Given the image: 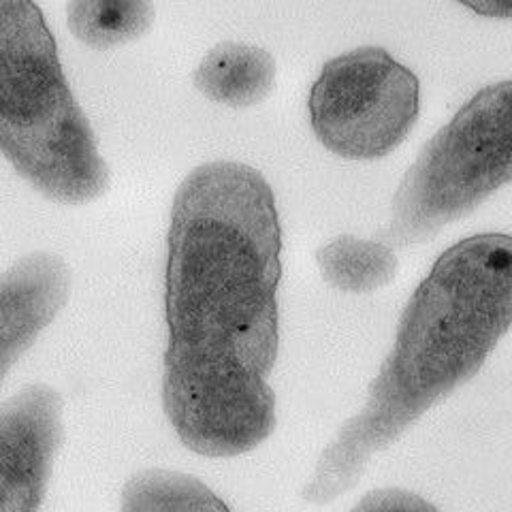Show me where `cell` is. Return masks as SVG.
<instances>
[{"mask_svg": "<svg viewBox=\"0 0 512 512\" xmlns=\"http://www.w3.org/2000/svg\"><path fill=\"white\" fill-rule=\"evenodd\" d=\"M280 252L261 171L216 160L188 173L169 227L163 406L192 453L237 457L274 434Z\"/></svg>", "mask_w": 512, "mask_h": 512, "instance_id": "obj_1", "label": "cell"}, {"mask_svg": "<svg viewBox=\"0 0 512 512\" xmlns=\"http://www.w3.org/2000/svg\"><path fill=\"white\" fill-rule=\"evenodd\" d=\"M316 263L323 278L344 293H374L395 278L399 267L389 244L352 235L318 248Z\"/></svg>", "mask_w": 512, "mask_h": 512, "instance_id": "obj_9", "label": "cell"}, {"mask_svg": "<svg viewBox=\"0 0 512 512\" xmlns=\"http://www.w3.org/2000/svg\"><path fill=\"white\" fill-rule=\"evenodd\" d=\"M463 7L493 20H512V0H457Z\"/></svg>", "mask_w": 512, "mask_h": 512, "instance_id": "obj_13", "label": "cell"}, {"mask_svg": "<svg viewBox=\"0 0 512 512\" xmlns=\"http://www.w3.org/2000/svg\"><path fill=\"white\" fill-rule=\"evenodd\" d=\"M274 84V56L248 43H218L195 71V86L205 99L235 109L259 105L274 90Z\"/></svg>", "mask_w": 512, "mask_h": 512, "instance_id": "obj_8", "label": "cell"}, {"mask_svg": "<svg viewBox=\"0 0 512 512\" xmlns=\"http://www.w3.org/2000/svg\"><path fill=\"white\" fill-rule=\"evenodd\" d=\"M0 146L47 199L77 205L109 188V167L35 0H0Z\"/></svg>", "mask_w": 512, "mask_h": 512, "instance_id": "obj_3", "label": "cell"}, {"mask_svg": "<svg viewBox=\"0 0 512 512\" xmlns=\"http://www.w3.org/2000/svg\"><path fill=\"white\" fill-rule=\"evenodd\" d=\"M355 510H436V506L404 489H378L367 493Z\"/></svg>", "mask_w": 512, "mask_h": 512, "instance_id": "obj_12", "label": "cell"}, {"mask_svg": "<svg viewBox=\"0 0 512 512\" xmlns=\"http://www.w3.org/2000/svg\"><path fill=\"white\" fill-rule=\"evenodd\" d=\"M154 20L152 0H71L67 7L73 37L92 50H111L137 41Z\"/></svg>", "mask_w": 512, "mask_h": 512, "instance_id": "obj_10", "label": "cell"}, {"mask_svg": "<svg viewBox=\"0 0 512 512\" xmlns=\"http://www.w3.org/2000/svg\"><path fill=\"white\" fill-rule=\"evenodd\" d=\"M62 444V397L28 384L0 412V512H35L50 487Z\"/></svg>", "mask_w": 512, "mask_h": 512, "instance_id": "obj_6", "label": "cell"}, {"mask_svg": "<svg viewBox=\"0 0 512 512\" xmlns=\"http://www.w3.org/2000/svg\"><path fill=\"white\" fill-rule=\"evenodd\" d=\"M122 510H227V506L197 478L148 470L128 480Z\"/></svg>", "mask_w": 512, "mask_h": 512, "instance_id": "obj_11", "label": "cell"}, {"mask_svg": "<svg viewBox=\"0 0 512 512\" xmlns=\"http://www.w3.org/2000/svg\"><path fill=\"white\" fill-rule=\"evenodd\" d=\"M512 182V79L478 90L429 139L399 182L389 239L429 242Z\"/></svg>", "mask_w": 512, "mask_h": 512, "instance_id": "obj_4", "label": "cell"}, {"mask_svg": "<svg viewBox=\"0 0 512 512\" xmlns=\"http://www.w3.org/2000/svg\"><path fill=\"white\" fill-rule=\"evenodd\" d=\"M312 131L350 160L391 154L421 114V82L382 47H359L329 60L310 90Z\"/></svg>", "mask_w": 512, "mask_h": 512, "instance_id": "obj_5", "label": "cell"}, {"mask_svg": "<svg viewBox=\"0 0 512 512\" xmlns=\"http://www.w3.org/2000/svg\"><path fill=\"white\" fill-rule=\"evenodd\" d=\"M510 325L512 235H474L442 252L399 318L365 406L320 453L301 498L320 506L355 487L374 453L478 374Z\"/></svg>", "mask_w": 512, "mask_h": 512, "instance_id": "obj_2", "label": "cell"}, {"mask_svg": "<svg viewBox=\"0 0 512 512\" xmlns=\"http://www.w3.org/2000/svg\"><path fill=\"white\" fill-rule=\"evenodd\" d=\"M69 293L71 271L56 254H28L7 271L0 286V374L7 376L39 333L52 325Z\"/></svg>", "mask_w": 512, "mask_h": 512, "instance_id": "obj_7", "label": "cell"}]
</instances>
